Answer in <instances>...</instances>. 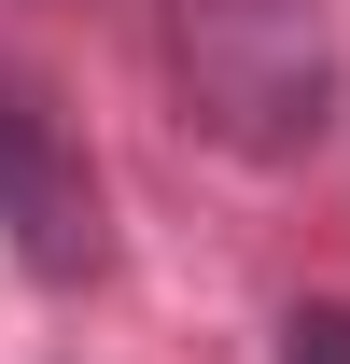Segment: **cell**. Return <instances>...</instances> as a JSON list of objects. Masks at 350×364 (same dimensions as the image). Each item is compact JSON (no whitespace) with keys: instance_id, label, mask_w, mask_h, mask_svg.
Here are the masks:
<instances>
[{"instance_id":"obj_1","label":"cell","mask_w":350,"mask_h":364,"mask_svg":"<svg viewBox=\"0 0 350 364\" xmlns=\"http://www.w3.org/2000/svg\"><path fill=\"white\" fill-rule=\"evenodd\" d=\"M169 85L196 112V140L253 154V168H295L322 154L350 112V56L322 0H169Z\"/></svg>"},{"instance_id":"obj_2","label":"cell","mask_w":350,"mask_h":364,"mask_svg":"<svg viewBox=\"0 0 350 364\" xmlns=\"http://www.w3.org/2000/svg\"><path fill=\"white\" fill-rule=\"evenodd\" d=\"M0 252L43 280V294H70V280L112 267V210H98L85 127H70L28 70H0Z\"/></svg>"},{"instance_id":"obj_3","label":"cell","mask_w":350,"mask_h":364,"mask_svg":"<svg viewBox=\"0 0 350 364\" xmlns=\"http://www.w3.org/2000/svg\"><path fill=\"white\" fill-rule=\"evenodd\" d=\"M280 364H350V309H336V294L280 309Z\"/></svg>"}]
</instances>
